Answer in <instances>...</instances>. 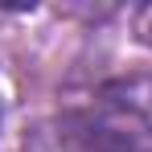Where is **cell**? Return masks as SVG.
<instances>
[{
    "instance_id": "obj_1",
    "label": "cell",
    "mask_w": 152,
    "mask_h": 152,
    "mask_svg": "<svg viewBox=\"0 0 152 152\" xmlns=\"http://www.w3.org/2000/svg\"><path fill=\"white\" fill-rule=\"evenodd\" d=\"M25 152H152V124L136 103H107L103 111H70L37 124Z\"/></svg>"
},
{
    "instance_id": "obj_2",
    "label": "cell",
    "mask_w": 152,
    "mask_h": 152,
    "mask_svg": "<svg viewBox=\"0 0 152 152\" xmlns=\"http://www.w3.org/2000/svg\"><path fill=\"white\" fill-rule=\"evenodd\" d=\"M136 37H140L144 45H152V4H144V8L136 12Z\"/></svg>"
},
{
    "instance_id": "obj_3",
    "label": "cell",
    "mask_w": 152,
    "mask_h": 152,
    "mask_svg": "<svg viewBox=\"0 0 152 152\" xmlns=\"http://www.w3.org/2000/svg\"><path fill=\"white\" fill-rule=\"evenodd\" d=\"M17 12H25V8H0V21L4 17H17Z\"/></svg>"
}]
</instances>
